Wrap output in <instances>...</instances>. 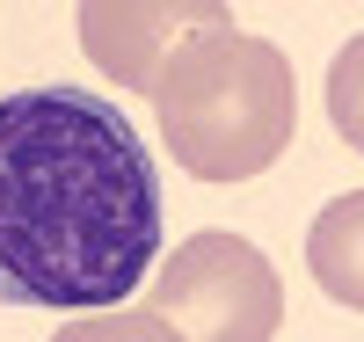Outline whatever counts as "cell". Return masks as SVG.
I'll list each match as a JSON object with an SVG mask.
<instances>
[{
    "label": "cell",
    "mask_w": 364,
    "mask_h": 342,
    "mask_svg": "<svg viewBox=\"0 0 364 342\" xmlns=\"http://www.w3.org/2000/svg\"><path fill=\"white\" fill-rule=\"evenodd\" d=\"M154 117L182 175L248 182L299 132L291 51L269 37H248V29H211L168 58V73L154 80Z\"/></svg>",
    "instance_id": "7a4b0ae2"
},
{
    "label": "cell",
    "mask_w": 364,
    "mask_h": 342,
    "mask_svg": "<svg viewBox=\"0 0 364 342\" xmlns=\"http://www.w3.org/2000/svg\"><path fill=\"white\" fill-rule=\"evenodd\" d=\"M306 269L336 306L364 314V190H343L336 204H321V219L306 226Z\"/></svg>",
    "instance_id": "5b68a950"
},
{
    "label": "cell",
    "mask_w": 364,
    "mask_h": 342,
    "mask_svg": "<svg viewBox=\"0 0 364 342\" xmlns=\"http://www.w3.org/2000/svg\"><path fill=\"white\" fill-rule=\"evenodd\" d=\"M328 124H336V139L364 153V29L328 58Z\"/></svg>",
    "instance_id": "8992f818"
},
{
    "label": "cell",
    "mask_w": 364,
    "mask_h": 342,
    "mask_svg": "<svg viewBox=\"0 0 364 342\" xmlns=\"http://www.w3.org/2000/svg\"><path fill=\"white\" fill-rule=\"evenodd\" d=\"M161 255V175L132 117L95 87H22L0 102V299L109 314Z\"/></svg>",
    "instance_id": "6da1fadb"
},
{
    "label": "cell",
    "mask_w": 364,
    "mask_h": 342,
    "mask_svg": "<svg viewBox=\"0 0 364 342\" xmlns=\"http://www.w3.org/2000/svg\"><path fill=\"white\" fill-rule=\"evenodd\" d=\"M154 314L182 342H269L284 328V284L248 233L204 226L168 255Z\"/></svg>",
    "instance_id": "3957f363"
},
{
    "label": "cell",
    "mask_w": 364,
    "mask_h": 342,
    "mask_svg": "<svg viewBox=\"0 0 364 342\" xmlns=\"http://www.w3.org/2000/svg\"><path fill=\"white\" fill-rule=\"evenodd\" d=\"M211 29H233L226 0H80V51L109 87L132 95H154L168 58Z\"/></svg>",
    "instance_id": "277c9868"
},
{
    "label": "cell",
    "mask_w": 364,
    "mask_h": 342,
    "mask_svg": "<svg viewBox=\"0 0 364 342\" xmlns=\"http://www.w3.org/2000/svg\"><path fill=\"white\" fill-rule=\"evenodd\" d=\"M51 342H182L154 306H109V314H73Z\"/></svg>",
    "instance_id": "52a82bcc"
}]
</instances>
